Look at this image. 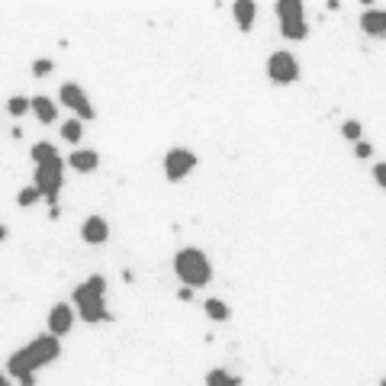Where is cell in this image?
<instances>
[{"label": "cell", "instance_id": "obj_1", "mask_svg": "<svg viewBox=\"0 0 386 386\" xmlns=\"http://www.w3.org/2000/svg\"><path fill=\"white\" fill-rule=\"evenodd\" d=\"M58 354H62L58 338H55V335H39V338H32L29 345H23L20 351H13L10 361H7V374H13L16 380L32 376L39 367L52 364Z\"/></svg>", "mask_w": 386, "mask_h": 386}, {"label": "cell", "instance_id": "obj_2", "mask_svg": "<svg viewBox=\"0 0 386 386\" xmlns=\"http://www.w3.org/2000/svg\"><path fill=\"white\" fill-rule=\"evenodd\" d=\"M74 303H77V313H81L84 322H110V313H106V280L100 274L87 277V280L74 290Z\"/></svg>", "mask_w": 386, "mask_h": 386}, {"label": "cell", "instance_id": "obj_3", "mask_svg": "<svg viewBox=\"0 0 386 386\" xmlns=\"http://www.w3.org/2000/svg\"><path fill=\"white\" fill-rule=\"evenodd\" d=\"M174 274L180 277L184 287L193 290V287H206L213 280V264H209V258L200 248H184L174 258Z\"/></svg>", "mask_w": 386, "mask_h": 386}, {"label": "cell", "instance_id": "obj_4", "mask_svg": "<svg viewBox=\"0 0 386 386\" xmlns=\"http://www.w3.org/2000/svg\"><path fill=\"white\" fill-rule=\"evenodd\" d=\"M32 187L39 190L42 200H49V203H58V193L64 187V165L62 158H52V161H45V165H36V184Z\"/></svg>", "mask_w": 386, "mask_h": 386}, {"label": "cell", "instance_id": "obj_5", "mask_svg": "<svg viewBox=\"0 0 386 386\" xmlns=\"http://www.w3.org/2000/svg\"><path fill=\"white\" fill-rule=\"evenodd\" d=\"M274 10H277V20H280L283 39H306L309 26H306V13L300 0H280Z\"/></svg>", "mask_w": 386, "mask_h": 386}, {"label": "cell", "instance_id": "obj_6", "mask_svg": "<svg viewBox=\"0 0 386 386\" xmlns=\"http://www.w3.org/2000/svg\"><path fill=\"white\" fill-rule=\"evenodd\" d=\"M267 77L274 84H293L300 77V62L293 52H274L267 58Z\"/></svg>", "mask_w": 386, "mask_h": 386}, {"label": "cell", "instance_id": "obj_7", "mask_svg": "<svg viewBox=\"0 0 386 386\" xmlns=\"http://www.w3.org/2000/svg\"><path fill=\"white\" fill-rule=\"evenodd\" d=\"M193 167H197V155L193 152H187V148H171L165 158V178L171 184H180Z\"/></svg>", "mask_w": 386, "mask_h": 386}, {"label": "cell", "instance_id": "obj_8", "mask_svg": "<svg viewBox=\"0 0 386 386\" xmlns=\"http://www.w3.org/2000/svg\"><path fill=\"white\" fill-rule=\"evenodd\" d=\"M58 94H62V104L74 113V119H81V123L84 119H94V104L87 100V94H84L74 81L62 84V91H58Z\"/></svg>", "mask_w": 386, "mask_h": 386}, {"label": "cell", "instance_id": "obj_9", "mask_svg": "<svg viewBox=\"0 0 386 386\" xmlns=\"http://www.w3.org/2000/svg\"><path fill=\"white\" fill-rule=\"evenodd\" d=\"M74 325V309L68 303H58L52 306V313H49V335H55V338H62V335L71 332Z\"/></svg>", "mask_w": 386, "mask_h": 386}, {"label": "cell", "instance_id": "obj_10", "mask_svg": "<svg viewBox=\"0 0 386 386\" xmlns=\"http://www.w3.org/2000/svg\"><path fill=\"white\" fill-rule=\"evenodd\" d=\"M81 239L87 241V245H104V241L110 239V226H106L104 216H87L81 226Z\"/></svg>", "mask_w": 386, "mask_h": 386}, {"label": "cell", "instance_id": "obj_11", "mask_svg": "<svg viewBox=\"0 0 386 386\" xmlns=\"http://www.w3.org/2000/svg\"><path fill=\"white\" fill-rule=\"evenodd\" d=\"M361 29H364L367 36H374V39L386 36V10L383 7H370V10L361 13Z\"/></svg>", "mask_w": 386, "mask_h": 386}, {"label": "cell", "instance_id": "obj_12", "mask_svg": "<svg viewBox=\"0 0 386 386\" xmlns=\"http://www.w3.org/2000/svg\"><path fill=\"white\" fill-rule=\"evenodd\" d=\"M232 16H235V23H239V29H241V32H248L251 26H254L258 7H254L251 0H235V3H232Z\"/></svg>", "mask_w": 386, "mask_h": 386}, {"label": "cell", "instance_id": "obj_13", "mask_svg": "<svg viewBox=\"0 0 386 386\" xmlns=\"http://www.w3.org/2000/svg\"><path fill=\"white\" fill-rule=\"evenodd\" d=\"M68 165H71L77 174H91V171H97V165H100V155L91 152V148H77V152L68 158Z\"/></svg>", "mask_w": 386, "mask_h": 386}, {"label": "cell", "instance_id": "obj_14", "mask_svg": "<svg viewBox=\"0 0 386 386\" xmlns=\"http://www.w3.org/2000/svg\"><path fill=\"white\" fill-rule=\"evenodd\" d=\"M29 110L36 113V119H39L42 125L55 123V116H58V106H55L49 97H32V100H29Z\"/></svg>", "mask_w": 386, "mask_h": 386}, {"label": "cell", "instance_id": "obj_15", "mask_svg": "<svg viewBox=\"0 0 386 386\" xmlns=\"http://www.w3.org/2000/svg\"><path fill=\"white\" fill-rule=\"evenodd\" d=\"M29 155H32V161H36V165H45V161H52V158H58V148H55L52 142H36Z\"/></svg>", "mask_w": 386, "mask_h": 386}, {"label": "cell", "instance_id": "obj_16", "mask_svg": "<svg viewBox=\"0 0 386 386\" xmlns=\"http://www.w3.org/2000/svg\"><path fill=\"white\" fill-rule=\"evenodd\" d=\"M206 386H241V380L239 376H232V374H226V370H209Z\"/></svg>", "mask_w": 386, "mask_h": 386}, {"label": "cell", "instance_id": "obj_17", "mask_svg": "<svg viewBox=\"0 0 386 386\" xmlns=\"http://www.w3.org/2000/svg\"><path fill=\"white\" fill-rule=\"evenodd\" d=\"M206 315L213 322H226L229 319V306L222 303V300H206Z\"/></svg>", "mask_w": 386, "mask_h": 386}, {"label": "cell", "instance_id": "obj_18", "mask_svg": "<svg viewBox=\"0 0 386 386\" xmlns=\"http://www.w3.org/2000/svg\"><path fill=\"white\" fill-rule=\"evenodd\" d=\"M84 136V123L81 119H68V123L62 125V138L64 142H81Z\"/></svg>", "mask_w": 386, "mask_h": 386}, {"label": "cell", "instance_id": "obj_19", "mask_svg": "<svg viewBox=\"0 0 386 386\" xmlns=\"http://www.w3.org/2000/svg\"><path fill=\"white\" fill-rule=\"evenodd\" d=\"M361 132H364V129H361V123H357V119H348V123L341 125V136L351 138V142H361Z\"/></svg>", "mask_w": 386, "mask_h": 386}, {"label": "cell", "instance_id": "obj_20", "mask_svg": "<svg viewBox=\"0 0 386 386\" xmlns=\"http://www.w3.org/2000/svg\"><path fill=\"white\" fill-rule=\"evenodd\" d=\"M7 110H10V116H23L29 110V100H26V97H10V100H7Z\"/></svg>", "mask_w": 386, "mask_h": 386}, {"label": "cell", "instance_id": "obj_21", "mask_svg": "<svg viewBox=\"0 0 386 386\" xmlns=\"http://www.w3.org/2000/svg\"><path fill=\"white\" fill-rule=\"evenodd\" d=\"M36 200H39V190H36V187H23L20 197H16V203H20V206H36Z\"/></svg>", "mask_w": 386, "mask_h": 386}, {"label": "cell", "instance_id": "obj_22", "mask_svg": "<svg viewBox=\"0 0 386 386\" xmlns=\"http://www.w3.org/2000/svg\"><path fill=\"white\" fill-rule=\"evenodd\" d=\"M55 64L49 62V58H39V62H32V74H36V77H45V74L52 71Z\"/></svg>", "mask_w": 386, "mask_h": 386}, {"label": "cell", "instance_id": "obj_23", "mask_svg": "<svg viewBox=\"0 0 386 386\" xmlns=\"http://www.w3.org/2000/svg\"><path fill=\"white\" fill-rule=\"evenodd\" d=\"M374 180L380 184V187L386 190V161H380V165H374Z\"/></svg>", "mask_w": 386, "mask_h": 386}, {"label": "cell", "instance_id": "obj_24", "mask_svg": "<svg viewBox=\"0 0 386 386\" xmlns=\"http://www.w3.org/2000/svg\"><path fill=\"white\" fill-rule=\"evenodd\" d=\"M354 155H357V158H370V155H374V148L367 145V142H357V145H354Z\"/></svg>", "mask_w": 386, "mask_h": 386}, {"label": "cell", "instance_id": "obj_25", "mask_svg": "<svg viewBox=\"0 0 386 386\" xmlns=\"http://www.w3.org/2000/svg\"><path fill=\"white\" fill-rule=\"evenodd\" d=\"M178 296H180V300H184V303H190V300H193V290H190V287H180V290H178Z\"/></svg>", "mask_w": 386, "mask_h": 386}, {"label": "cell", "instance_id": "obj_26", "mask_svg": "<svg viewBox=\"0 0 386 386\" xmlns=\"http://www.w3.org/2000/svg\"><path fill=\"white\" fill-rule=\"evenodd\" d=\"M20 383H23V386H36V376H23Z\"/></svg>", "mask_w": 386, "mask_h": 386}, {"label": "cell", "instance_id": "obj_27", "mask_svg": "<svg viewBox=\"0 0 386 386\" xmlns=\"http://www.w3.org/2000/svg\"><path fill=\"white\" fill-rule=\"evenodd\" d=\"M7 239V226H0V241Z\"/></svg>", "mask_w": 386, "mask_h": 386}, {"label": "cell", "instance_id": "obj_28", "mask_svg": "<svg viewBox=\"0 0 386 386\" xmlns=\"http://www.w3.org/2000/svg\"><path fill=\"white\" fill-rule=\"evenodd\" d=\"M0 386H10V383H7V376H3V374H0Z\"/></svg>", "mask_w": 386, "mask_h": 386}, {"label": "cell", "instance_id": "obj_29", "mask_svg": "<svg viewBox=\"0 0 386 386\" xmlns=\"http://www.w3.org/2000/svg\"><path fill=\"white\" fill-rule=\"evenodd\" d=\"M380 386H386V380H380Z\"/></svg>", "mask_w": 386, "mask_h": 386}]
</instances>
